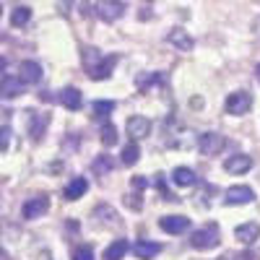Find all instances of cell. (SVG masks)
<instances>
[{"label":"cell","instance_id":"f546056e","mask_svg":"<svg viewBox=\"0 0 260 260\" xmlns=\"http://www.w3.org/2000/svg\"><path fill=\"white\" fill-rule=\"evenodd\" d=\"M8 146H11V127L3 125L0 127V151H8Z\"/></svg>","mask_w":260,"mask_h":260},{"label":"cell","instance_id":"52a82bcc","mask_svg":"<svg viewBox=\"0 0 260 260\" xmlns=\"http://www.w3.org/2000/svg\"><path fill=\"white\" fill-rule=\"evenodd\" d=\"M224 146H226V138L221 133H203L198 138V148L206 156H216L219 151H224Z\"/></svg>","mask_w":260,"mask_h":260},{"label":"cell","instance_id":"9c48e42d","mask_svg":"<svg viewBox=\"0 0 260 260\" xmlns=\"http://www.w3.org/2000/svg\"><path fill=\"white\" fill-rule=\"evenodd\" d=\"M159 226L167 234H182V232L190 229V219H187V216H161Z\"/></svg>","mask_w":260,"mask_h":260},{"label":"cell","instance_id":"7a4b0ae2","mask_svg":"<svg viewBox=\"0 0 260 260\" xmlns=\"http://www.w3.org/2000/svg\"><path fill=\"white\" fill-rule=\"evenodd\" d=\"M219 242H221V234H219V226H216V224H208L203 229H195L190 234L192 250H213V247H219Z\"/></svg>","mask_w":260,"mask_h":260},{"label":"cell","instance_id":"cb8c5ba5","mask_svg":"<svg viewBox=\"0 0 260 260\" xmlns=\"http://www.w3.org/2000/svg\"><path fill=\"white\" fill-rule=\"evenodd\" d=\"M99 141H102L104 146H110V148H112V146L117 143V127H115L112 122H104L102 130H99Z\"/></svg>","mask_w":260,"mask_h":260},{"label":"cell","instance_id":"7402d4cb","mask_svg":"<svg viewBox=\"0 0 260 260\" xmlns=\"http://www.w3.org/2000/svg\"><path fill=\"white\" fill-rule=\"evenodd\" d=\"M138 159H141L138 141H130V143L122 148V164H125V167H133V164H138Z\"/></svg>","mask_w":260,"mask_h":260},{"label":"cell","instance_id":"d4e9b609","mask_svg":"<svg viewBox=\"0 0 260 260\" xmlns=\"http://www.w3.org/2000/svg\"><path fill=\"white\" fill-rule=\"evenodd\" d=\"M29 120H31V138L39 141L42 138V130H45V125L50 122V117H37V112H26Z\"/></svg>","mask_w":260,"mask_h":260},{"label":"cell","instance_id":"44dd1931","mask_svg":"<svg viewBox=\"0 0 260 260\" xmlns=\"http://www.w3.org/2000/svg\"><path fill=\"white\" fill-rule=\"evenodd\" d=\"M115 107H117V104H115L112 99H99V102L91 104V110H94V117H96V120H107V117L115 112Z\"/></svg>","mask_w":260,"mask_h":260},{"label":"cell","instance_id":"8992f818","mask_svg":"<svg viewBox=\"0 0 260 260\" xmlns=\"http://www.w3.org/2000/svg\"><path fill=\"white\" fill-rule=\"evenodd\" d=\"M252 198H255V192L247 185H234V187H229L224 192V203L226 206H247V203H252Z\"/></svg>","mask_w":260,"mask_h":260},{"label":"cell","instance_id":"2e32d148","mask_svg":"<svg viewBox=\"0 0 260 260\" xmlns=\"http://www.w3.org/2000/svg\"><path fill=\"white\" fill-rule=\"evenodd\" d=\"M234 237L240 240L242 245H250V242H255L257 237H260V226L255 224V221H250V224H240L234 229Z\"/></svg>","mask_w":260,"mask_h":260},{"label":"cell","instance_id":"9a60e30c","mask_svg":"<svg viewBox=\"0 0 260 260\" xmlns=\"http://www.w3.org/2000/svg\"><path fill=\"white\" fill-rule=\"evenodd\" d=\"M159 252H161V245L148 242V240H138V242L133 245V255H136L138 260H151V257H156Z\"/></svg>","mask_w":260,"mask_h":260},{"label":"cell","instance_id":"7c38bea8","mask_svg":"<svg viewBox=\"0 0 260 260\" xmlns=\"http://www.w3.org/2000/svg\"><path fill=\"white\" fill-rule=\"evenodd\" d=\"M167 42H169V45L172 47H177L180 52H190L192 50V45H195V42H192V37L185 31V29H172L169 34H167Z\"/></svg>","mask_w":260,"mask_h":260},{"label":"cell","instance_id":"e575fe53","mask_svg":"<svg viewBox=\"0 0 260 260\" xmlns=\"http://www.w3.org/2000/svg\"><path fill=\"white\" fill-rule=\"evenodd\" d=\"M255 76H257V81H260V65H257V68H255Z\"/></svg>","mask_w":260,"mask_h":260},{"label":"cell","instance_id":"8d00e7d4","mask_svg":"<svg viewBox=\"0 0 260 260\" xmlns=\"http://www.w3.org/2000/svg\"><path fill=\"white\" fill-rule=\"evenodd\" d=\"M221 260H224V257H221Z\"/></svg>","mask_w":260,"mask_h":260},{"label":"cell","instance_id":"277c9868","mask_svg":"<svg viewBox=\"0 0 260 260\" xmlns=\"http://www.w3.org/2000/svg\"><path fill=\"white\" fill-rule=\"evenodd\" d=\"M250 107H252V96H250L247 91H234V94H229L226 102H224L226 115H234V117L247 115V112H250Z\"/></svg>","mask_w":260,"mask_h":260},{"label":"cell","instance_id":"83f0119b","mask_svg":"<svg viewBox=\"0 0 260 260\" xmlns=\"http://www.w3.org/2000/svg\"><path fill=\"white\" fill-rule=\"evenodd\" d=\"M73 260H94L91 245H78V247L73 250Z\"/></svg>","mask_w":260,"mask_h":260},{"label":"cell","instance_id":"8fae6325","mask_svg":"<svg viewBox=\"0 0 260 260\" xmlns=\"http://www.w3.org/2000/svg\"><path fill=\"white\" fill-rule=\"evenodd\" d=\"M18 78L24 81L26 86L39 83V81H42V65L34 62V60H24V62L18 65Z\"/></svg>","mask_w":260,"mask_h":260},{"label":"cell","instance_id":"ba28073f","mask_svg":"<svg viewBox=\"0 0 260 260\" xmlns=\"http://www.w3.org/2000/svg\"><path fill=\"white\" fill-rule=\"evenodd\" d=\"M127 136L133 138V141H143V138H148V133H151V120L148 117H143V115H133L127 120Z\"/></svg>","mask_w":260,"mask_h":260},{"label":"cell","instance_id":"4fadbf2b","mask_svg":"<svg viewBox=\"0 0 260 260\" xmlns=\"http://www.w3.org/2000/svg\"><path fill=\"white\" fill-rule=\"evenodd\" d=\"M224 169L229 172V175H245V172L252 169V159L247 154H237V156H229L224 161Z\"/></svg>","mask_w":260,"mask_h":260},{"label":"cell","instance_id":"6da1fadb","mask_svg":"<svg viewBox=\"0 0 260 260\" xmlns=\"http://www.w3.org/2000/svg\"><path fill=\"white\" fill-rule=\"evenodd\" d=\"M117 55H102L96 47H86L83 50V68L86 73H89L91 81H104V78H110L112 71H115V65H117Z\"/></svg>","mask_w":260,"mask_h":260},{"label":"cell","instance_id":"d590c367","mask_svg":"<svg viewBox=\"0 0 260 260\" xmlns=\"http://www.w3.org/2000/svg\"><path fill=\"white\" fill-rule=\"evenodd\" d=\"M0 16H3V6H0Z\"/></svg>","mask_w":260,"mask_h":260},{"label":"cell","instance_id":"e0dca14e","mask_svg":"<svg viewBox=\"0 0 260 260\" xmlns=\"http://www.w3.org/2000/svg\"><path fill=\"white\" fill-rule=\"evenodd\" d=\"M172 182L180 185V187H192L195 182H198V175H195L190 167H177L175 172H172Z\"/></svg>","mask_w":260,"mask_h":260},{"label":"cell","instance_id":"4316f807","mask_svg":"<svg viewBox=\"0 0 260 260\" xmlns=\"http://www.w3.org/2000/svg\"><path fill=\"white\" fill-rule=\"evenodd\" d=\"M154 185H156V187H159V192H161V201H180L175 192H169V190H167V185H164V175H156Z\"/></svg>","mask_w":260,"mask_h":260},{"label":"cell","instance_id":"ffe728a7","mask_svg":"<svg viewBox=\"0 0 260 260\" xmlns=\"http://www.w3.org/2000/svg\"><path fill=\"white\" fill-rule=\"evenodd\" d=\"M127 250H130V242L127 240H115L110 247L104 250V260H122Z\"/></svg>","mask_w":260,"mask_h":260},{"label":"cell","instance_id":"5bb4252c","mask_svg":"<svg viewBox=\"0 0 260 260\" xmlns=\"http://www.w3.org/2000/svg\"><path fill=\"white\" fill-rule=\"evenodd\" d=\"M57 99H60L62 107H68V110H73V112L83 107V96H81V91L76 89V86H68V89H62Z\"/></svg>","mask_w":260,"mask_h":260},{"label":"cell","instance_id":"d6a6232c","mask_svg":"<svg viewBox=\"0 0 260 260\" xmlns=\"http://www.w3.org/2000/svg\"><path fill=\"white\" fill-rule=\"evenodd\" d=\"M229 260H252V255H250V252H237V255L229 257Z\"/></svg>","mask_w":260,"mask_h":260},{"label":"cell","instance_id":"d6986e66","mask_svg":"<svg viewBox=\"0 0 260 260\" xmlns=\"http://www.w3.org/2000/svg\"><path fill=\"white\" fill-rule=\"evenodd\" d=\"M159 83H164V76H161V73H141L138 81H136V86H138L141 94H148V91L154 89V86H159Z\"/></svg>","mask_w":260,"mask_h":260},{"label":"cell","instance_id":"4dcf8cb0","mask_svg":"<svg viewBox=\"0 0 260 260\" xmlns=\"http://www.w3.org/2000/svg\"><path fill=\"white\" fill-rule=\"evenodd\" d=\"M148 185H151V182H148L146 177H133V187H136V190H146Z\"/></svg>","mask_w":260,"mask_h":260},{"label":"cell","instance_id":"5b68a950","mask_svg":"<svg viewBox=\"0 0 260 260\" xmlns=\"http://www.w3.org/2000/svg\"><path fill=\"white\" fill-rule=\"evenodd\" d=\"M47 211H50V198L47 195H34V198H29L24 206H21V216H24L26 221L39 219V216H45Z\"/></svg>","mask_w":260,"mask_h":260},{"label":"cell","instance_id":"ac0fdd59","mask_svg":"<svg viewBox=\"0 0 260 260\" xmlns=\"http://www.w3.org/2000/svg\"><path fill=\"white\" fill-rule=\"evenodd\" d=\"M89 190V180L86 177H73L68 182V187H65V201H78L83 198V192Z\"/></svg>","mask_w":260,"mask_h":260},{"label":"cell","instance_id":"836d02e7","mask_svg":"<svg viewBox=\"0 0 260 260\" xmlns=\"http://www.w3.org/2000/svg\"><path fill=\"white\" fill-rule=\"evenodd\" d=\"M6 65H8V57H3V55H0V73L6 71Z\"/></svg>","mask_w":260,"mask_h":260},{"label":"cell","instance_id":"f1b7e54d","mask_svg":"<svg viewBox=\"0 0 260 260\" xmlns=\"http://www.w3.org/2000/svg\"><path fill=\"white\" fill-rule=\"evenodd\" d=\"M125 206H127V208H133V211H141V208H143L141 195H138V192H133V195H125Z\"/></svg>","mask_w":260,"mask_h":260},{"label":"cell","instance_id":"603a6c76","mask_svg":"<svg viewBox=\"0 0 260 260\" xmlns=\"http://www.w3.org/2000/svg\"><path fill=\"white\" fill-rule=\"evenodd\" d=\"M29 21H31V8H29V6H18V8L11 13V24H13L16 29L26 26Z\"/></svg>","mask_w":260,"mask_h":260},{"label":"cell","instance_id":"484cf974","mask_svg":"<svg viewBox=\"0 0 260 260\" xmlns=\"http://www.w3.org/2000/svg\"><path fill=\"white\" fill-rule=\"evenodd\" d=\"M91 169L96 172V175H110V172L115 169V164H112V159L107 156V154H102V156H96V159H94Z\"/></svg>","mask_w":260,"mask_h":260},{"label":"cell","instance_id":"3957f363","mask_svg":"<svg viewBox=\"0 0 260 260\" xmlns=\"http://www.w3.org/2000/svg\"><path fill=\"white\" fill-rule=\"evenodd\" d=\"M94 11H96V16H99L102 21H107V24H112V21H120V18L125 16L127 6L122 3V0H99Z\"/></svg>","mask_w":260,"mask_h":260},{"label":"cell","instance_id":"1f68e13d","mask_svg":"<svg viewBox=\"0 0 260 260\" xmlns=\"http://www.w3.org/2000/svg\"><path fill=\"white\" fill-rule=\"evenodd\" d=\"M73 3H76V0H60V6H57L60 13H68V11L73 8Z\"/></svg>","mask_w":260,"mask_h":260},{"label":"cell","instance_id":"30bf717a","mask_svg":"<svg viewBox=\"0 0 260 260\" xmlns=\"http://www.w3.org/2000/svg\"><path fill=\"white\" fill-rule=\"evenodd\" d=\"M24 81L21 78H16V76H3L0 78V96L3 99H16V96H21L24 94Z\"/></svg>","mask_w":260,"mask_h":260}]
</instances>
